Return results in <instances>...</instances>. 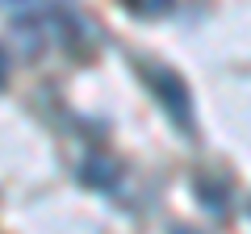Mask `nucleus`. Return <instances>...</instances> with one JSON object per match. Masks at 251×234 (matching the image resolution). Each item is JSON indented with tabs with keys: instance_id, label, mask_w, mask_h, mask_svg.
Returning a JSON list of instances; mask_svg holds the SVG:
<instances>
[{
	"instance_id": "obj_2",
	"label": "nucleus",
	"mask_w": 251,
	"mask_h": 234,
	"mask_svg": "<svg viewBox=\"0 0 251 234\" xmlns=\"http://www.w3.org/2000/svg\"><path fill=\"white\" fill-rule=\"evenodd\" d=\"M126 4H130L138 17H159V13L172 9V0H126Z\"/></svg>"
},
{
	"instance_id": "obj_3",
	"label": "nucleus",
	"mask_w": 251,
	"mask_h": 234,
	"mask_svg": "<svg viewBox=\"0 0 251 234\" xmlns=\"http://www.w3.org/2000/svg\"><path fill=\"white\" fill-rule=\"evenodd\" d=\"M0 80H4V63H0Z\"/></svg>"
},
{
	"instance_id": "obj_1",
	"label": "nucleus",
	"mask_w": 251,
	"mask_h": 234,
	"mask_svg": "<svg viewBox=\"0 0 251 234\" xmlns=\"http://www.w3.org/2000/svg\"><path fill=\"white\" fill-rule=\"evenodd\" d=\"M147 80H151V88H155V96H159V105H163V113L176 121L184 134H193V109H188V88L180 84V75L176 71H168V67H147Z\"/></svg>"
}]
</instances>
